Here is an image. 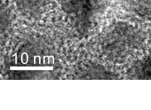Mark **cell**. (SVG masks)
<instances>
[{"mask_svg": "<svg viewBox=\"0 0 151 110\" xmlns=\"http://www.w3.org/2000/svg\"><path fill=\"white\" fill-rule=\"evenodd\" d=\"M7 74L14 79L54 78L59 63L54 48L43 38L26 40L5 61Z\"/></svg>", "mask_w": 151, "mask_h": 110, "instance_id": "cell-1", "label": "cell"}, {"mask_svg": "<svg viewBox=\"0 0 151 110\" xmlns=\"http://www.w3.org/2000/svg\"><path fill=\"white\" fill-rule=\"evenodd\" d=\"M145 33L134 24L118 21L100 34L98 48L104 59L114 64L126 62L144 48Z\"/></svg>", "mask_w": 151, "mask_h": 110, "instance_id": "cell-2", "label": "cell"}, {"mask_svg": "<svg viewBox=\"0 0 151 110\" xmlns=\"http://www.w3.org/2000/svg\"><path fill=\"white\" fill-rule=\"evenodd\" d=\"M109 0H61V9L73 29L80 35L96 27L107 10Z\"/></svg>", "mask_w": 151, "mask_h": 110, "instance_id": "cell-3", "label": "cell"}, {"mask_svg": "<svg viewBox=\"0 0 151 110\" xmlns=\"http://www.w3.org/2000/svg\"><path fill=\"white\" fill-rule=\"evenodd\" d=\"M73 79H114L118 77L105 68L93 62L81 63L73 70Z\"/></svg>", "mask_w": 151, "mask_h": 110, "instance_id": "cell-4", "label": "cell"}, {"mask_svg": "<svg viewBox=\"0 0 151 110\" xmlns=\"http://www.w3.org/2000/svg\"><path fill=\"white\" fill-rule=\"evenodd\" d=\"M121 5L134 19L151 23V0H121Z\"/></svg>", "mask_w": 151, "mask_h": 110, "instance_id": "cell-5", "label": "cell"}, {"mask_svg": "<svg viewBox=\"0 0 151 110\" xmlns=\"http://www.w3.org/2000/svg\"><path fill=\"white\" fill-rule=\"evenodd\" d=\"M18 11L24 17L37 19L45 13L51 0H14Z\"/></svg>", "mask_w": 151, "mask_h": 110, "instance_id": "cell-6", "label": "cell"}, {"mask_svg": "<svg viewBox=\"0 0 151 110\" xmlns=\"http://www.w3.org/2000/svg\"><path fill=\"white\" fill-rule=\"evenodd\" d=\"M127 78L151 79V54L144 56L134 63L127 71Z\"/></svg>", "mask_w": 151, "mask_h": 110, "instance_id": "cell-7", "label": "cell"}]
</instances>
